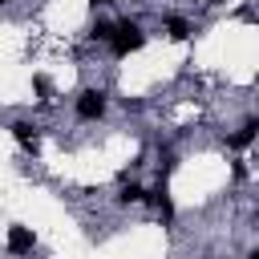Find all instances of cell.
Instances as JSON below:
<instances>
[{
  "instance_id": "obj_5",
  "label": "cell",
  "mask_w": 259,
  "mask_h": 259,
  "mask_svg": "<svg viewBox=\"0 0 259 259\" xmlns=\"http://www.w3.org/2000/svg\"><path fill=\"white\" fill-rule=\"evenodd\" d=\"M255 134H259V121L251 117V121H243V130L231 138V146H235V150H239V146H251V142H255Z\"/></svg>"
},
{
  "instance_id": "obj_4",
  "label": "cell",
  "mask_w": 259,
  "mask_h": 259,
  "mask_svg": "<svg viewBox=\"0 0 259 259\" xmlns=\"http://www.w3.org/2000/svg\"><path fill=\"white\" fill-rule=\"evenodd\" d=\"M12 138H16L24 150H36V142H40V138H36V125H28V121H16V125H12Z\"/></svg>"
},
{
  "instance_id": "obj_3",
  "label": "cell",
  "mask_w": 259,
  "mask_h": 259,
  "mask_svg": "<svg viewBox=\"0 0 259 259\" xmlns=\"http://www.w3.org/2000/svg\"><path fill=\"white\" fill-rule=\"evenodd\" d=\"M32 243H36V235H32L28 227H12V231H8V251H12V255H28Z\"/></svg>"
},
{
  "instance_id": "obj_6",
  "label": "cell",
  "mask_w": 259,
  "mask_h": 259,
  "mask_svg": "<svg viewBox=\"0 0 259 259\" xmlns=\"http://www.w3.org/2000/svg\"><path fill=\"white\" fill-rule=\"evenodd\" d=\"M166 32H170V40H186V36H190V24H186L182 16H170V20H166Z\"/></svg>"
},
{
  "instance_id": "obj_1",
  "label": "cell",
  "mask_w": 259,
  "mask_h": 259,
  "mask_svg": "<svg viewBox=\"0 0 259 259\" xmlns=\"http://www.w3.org/2000/svg\"><path fill=\"white\" fill-rule=\"evenodd\" d=\"M109 45H113V53H117V57H130V53H138V49L146 45V32H142L138 24H130V20H125V24H117V28H113Z\"/></svg>"
},
{
  "instance_id": "obj_9",
  "label": "cell",
  "mask_w": 259,
  "mask_h": 259,
  "mask_svg": "<svg viewBox=\"0 0 259 259\" xmlns=\"http://www.w3.org/2000/svg\"><path fill=\"white\" fill-rule=\"evenodd\" d=\"M247 259H259V251H251V255H247Z\"/></svg>"
},
{
  "instance_id": "obj_7",
  "label": "cell",
  "mask_w": 259,
  "mask_h": 259,
  "mask_svg": "<svg viewBox=\"0 0 259 259\" xmlns=\"http://www.w3.org/2000/svg\"><path fill=\"white\" fill-rule=\"evenodd\" d=\"M142 198H146V190H142V186H134V182H130V186H121V194H117V202H142Z\"/></svg>"
},
{
  "instance_id": "obj_11",
  "label": "cell",
  "mask_w": 259,
  "mask_h": 259,
  "mask_svg": "<svg viewBox=\"0 0 259 259\" xmlns=\"http://www.w3.org/2000/svg\"><path fill=\"white\" fill-rule=\"evenodd\" d=\"M0 4H4V0H0Z\"/></svg>"
},
{
  "instance_id": "obj_8",
  "label": "cell",
  "mask_w": 259,
  "mask_h": 259,
  "mask_svg": "<svg viewBox=\"0 0 259 259\" xmlns=\"http://www.w3.org/2000/svg\"><path fill=\"white\" fill-rule=\"evenodd\" d=\"M113 28H117V24H109V20H97V24H93V36H97V40H109V36H113Z\"/></svg>"
},
{
  "instance_id": "obj_2",
  "label": "cell",
  "mask_w": 259,
  "mask_h": 259,
  "mask_svg": "<svg viewBox=\"0 0 259 259\" xmlns=\"http://www.w3.org/2000/svg\"><path fill=\"white\" fill-rule=\"evenodd\" d=\"M101 113H105V93H101V89H85V93L77 97V117L93 121V117H101Z\"/></svg>"
},
{
  "instance_id": "obj_10",
  "label": "cell",
  "mask_w": 259,
  "mask_h": 259,
  "mask_svg": "<svg viewBox=\"0 0 259 259\" xmlns=\"http://www.w3.org/2000/svg\"><path fill=\"white\" fill-rule=\"evenodd\" d=\"M93 4H109V0H93Z\"/></svg>"
}]
</instances>
